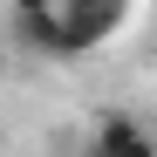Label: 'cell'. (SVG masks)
Listing matches in <instances>:
<instances>
[{
    "mask_svg": "<svg viewBox=\"0 0 157 157\" xmlns=\"http://www.w3.org/2000/svg\"><path fill=\"white\" fill-rule=\"evenodd\" d=\"M123 21H130V0H14L7 34H14V48H28V55L82 62Z\"/></svg>",
    "mask_w": 157,
    "mask_h": 157,
    "instance_id": "cell-1",
    "label": "cell"
},
{
    "mask_svg": "<svg viewBox=\"0 0 157 157\" xmlns=\"http://www.w3.org/2000/svg\"><path fill=\"white\" fill-rule=\"evenodd\" d=\"M89 150H157V137H150V130L137 123V116H102L96 130H89Z\"/></svg>",
    "mask_w": 157,
    "mask_h": 157,
    "instance_id": "cell-2",
    "label": "cell"
},
{
    "mask_svg": "<svg viewBox=\"0 0 157 157\" xmlns=\"http://www.w3.org/2000/svg\"><path fill=\"white\" fill-rule=\"evenodd\" d=\"M7 48H14V34H0V62H7Z\"/></svg>",
    "mask_w": 157,
    "mask_h": 157,
    "instance_id": "cell-3",
    "label": "cell"
}]
</instances>
